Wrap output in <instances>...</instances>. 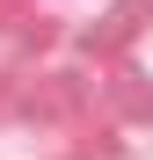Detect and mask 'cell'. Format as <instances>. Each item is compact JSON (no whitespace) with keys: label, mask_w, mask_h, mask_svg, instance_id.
Returning <instances> with one entry per match:
<instances>
[]
</instances>
